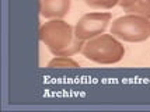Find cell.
Instances as JSON below:
<instances>
[{
    "instance_id": "obj_1",
    "label": "cell",
    "mask_w": 150,
    "mask_h": 112,
    "mask_svg": "<svg viewBox=\"0 0 150 112\" xmlns=\"http://www.w3.org/2000/svg\"><path fill=\"white\" fill-rule=\"evenodd\" d=\"M39 39L55 56H72L83 49V41L79 39L73 28L62 20L45 23L39 30Z\"/></svg>"
},
{
    "instance_id": "obj_2",
    "label": "cell",
    "mask_w": 150,
    "mask_h": 112,
    "mask_svg": "<svg viewBox=\"0 0 150 112\" xmlns=\"http://www.w3.org/2000/svg\"><path fill=\"white\" fill-rule=\"evenodd\" d=\"M81 52L87 59L93 60L100 65H114L118 63L124 58L125 48L118 42L114 35L101 34L98 37H94L84 44Z\"/></svg>"
},
{
    "instance_id": "obj_3",
    "label": "cell",
    "mask_w": 150,
    "mask_h": 112,
    "mask_svg": "<svg viewBox=\"0 0 150 112\" xmlns=\"http://www.w3.org/2000/svg\"><path fill=\"white\" fill-rule=\"evenodd\" d=\"M111 34L126 42H142L150 37V21L137 14H128L112 23Z\"/></svg>"
},
{
    "instance_id": "obj_4",
    "label": "cell",
    "mask_w": 150,
    "mask_h": 112,
    "mask_svg": "<svg viewBox=\"0 0 150 112\" xmlns=\"http://www.w3.org/2000/svg\"><path fill=\"white\" fill-rule=\"evenodd\" d=\"M111 21L110 13H90L83 15L76 24L74 34L79 39L88 41L104 32Z\"/></svg>"
},
{
    "instance_id": "obj_5",
    "label": "cell",
    "mask_w": 150,
    "mask_h": 112,
    "mask_svg": "<svg viewBox=\"0 0 150 112\" xmlns=\"http://www.w3.org/2000/svg\"><path fill=\"white\" fill-rule=\"evenodd\" d=\"M70 10V0H41V14L45 18H62Z\"/></svg>"
},
{
    "instance_id": "obj_6",
    "label": "cell",
    "mask_w": 150,
    "mask_h": 112,
    "mask_svg": "<svg viewBox=\"0 0 150 112\" xmlns=\"http://www.w3.org/2000/svg\"><path fill=\"white\" fill-rule=\"evenodd\" d=\"M119 6L126 13L150 18V0H119Z\"/></svg>"
},
{
    "instance_id": "obj_7",
    "label": "cell",
    "mask_w": 150,
    "mask_h": 112,
    "mask_svg": "<svg viewBox=\"0 0 150 112\" xmlns=\"http://www.w3.org/2000/svg\"><path fill=\"white\" fill-rule=\"evenodd\" d=\"M84 3L93 8H112L119 4V0H84Z\"/></svg>"
},
{
    "instance_id": "obj_8",
    "label": "cell",
    "mask_w": 150,
    "mask_h": 112,
    "mask_svg": "<svg viewBox=\"0 0 150 112\" xmlns=\"http://www.w3.org/2000/svg\"><path fill=\"white\" fill-rule=\"evenodd\" d=\"M48 67H79V65L74 60L69 59L67 56H58L56 59L49 62Z\"/></svg>"
}]
</instances>
